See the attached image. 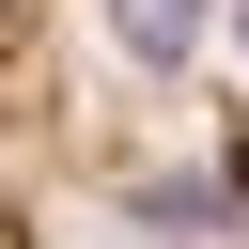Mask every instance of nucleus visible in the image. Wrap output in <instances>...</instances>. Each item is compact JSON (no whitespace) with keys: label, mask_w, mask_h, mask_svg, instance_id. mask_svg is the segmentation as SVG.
Listing matches in <instances>:
<instances>
[{"label":"nucleus","mask_w":249,"mask_h":249,"mask_svg":"<svg viewBox=\"0 0 249 249\" xmlns=\"http://www.w3.org/2000/svg\"><path fill=\"white\" fill-rule=\"evenodd\" d=\"M78 156V62H62V0H0V249H31L47 187Z\"/></svg>","instance_id":"obj_1"}]
</instances>
